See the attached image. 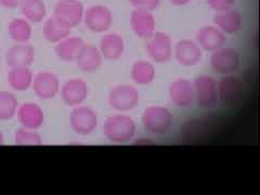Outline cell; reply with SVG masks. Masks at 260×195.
Wrapping results in <instances>:
<instances>
[{"mask_svg":"<svg viewBox=\"0 0 260 195\" xmlns=\"http://www.w3.org/2000/svg\"><path fill=\"white\" fill-rule=\"evenodd\" d=\"M19 109L15 95L9 91H0V120L11 119Z\"/></svg>","mask_w":260,"mask_h":195,"instance_id":"83f0119b","label":"cell"},{"mask_svg":"<svg viewBox=\"0 0 260 195\" xmlns=\"http://www.w3.org/2000/svg\"><path fill=\"white\" fill-rule=\"evenodd\" d=\"M84 6L78 0H61L54 8V18L62 25L72 29L84 19Z\"/></svg>","mask_w":260,"mask_h":195,"instance_id":"8992f818","label":"cell"},{"mask_svg":"<svg viewBox=\"0 0 260 195\" xmlns=\"http://www.w3.org/2000/svg\"><path fill=\"white\" fill-rule=\"evenodd\" d=\"M8 84L16 91H24L32 85V73L28 68H14L8 73Z\"/></svg>","mask_w":260,"mask_h":195,"instance_id":"603a6c76","label":"cell"},{"mask_svg":"<svg viewBox=\"0 0 260 195\" xmlns=\"http://www.w3.org/2000/svg\"><path fill=\"white\" fill-rule=\"evenodd\" d=\"M85 45L80 37L68 36L55 46V53L64 62H74L79 50Z\"/></svg>","mask_w":260,"mask_h":195,"instance_id":"7402d4cb","label":"cell"},{"mask_svg":"<svg viewBox=\"0 0 260 195\" xmlns=\"http://www.w3.org/2000/svg\"><path fill=\"white\" fill-rule=\"evenodd\" d=\"M34 49L26 44H18L11 47L6 54V61L10 69L29 68L34 61Z\"/></svg>","mask_w":260,"mask_h":195,"instance_id":"d6986e66","label":"cell"},{"mask_svg":"<svg viewBox=\"0 0 260 195\" xmlns=\"http://www.w3.org/2000/svg\"><path fill=\"white\" fill-rule=\"evenodd\" d=\"M140 95L138 89L132 85L114 87L109 93V103L118 112H128L137 107Z\"/></svg>","mask_w":260,"mask_h":195,"instance_id":"52a82bcc","label":"cell"},{"mask_svg":"<svg viewBox=\"0 0 260 195\" xmlns=\"http://www.w3.org/2000/svg\"><path fill=\"white\" fill-rule=\"evenodd\" d=\"M14 142L18 145L37 146V145H42L43 140H42V137H40L39 134H37L35 130L22 128L15 133Z\"/></svg>","mask_w":260,"mask_h":195,"instance_id":"f1b7e54d","label":"cell"},{"mask_svg":"<svg viewBox=\"0 0 260 195\" xmlns=\"http://www.w3.org/2000/svg\"><path fill=\"white\" fill-rule=\"evenodd\" d=\"M135 34L142 39H149L155 32L156 22L152 11L144 9H135L130 18Z\"/></svg>","mask_w":260,"mask_h":195,"instance_id":"2e32d148","label":"cell"},{"mask_svg":"<svg viewBox=\"0 0 260 195\" xmlns=\"http://www.w3.org/2000/svg\"><path fill=\"white\" fill-rule=\"evenodd\" d=\"M176 61L182 67H195L203 59V49L191 39H181L174 48Z\"/></svg>","mask_w":260,"mask_h":195,"instance_id":"30bf717a","label":"cell"},{"mask_svg":"<svg viewBox=\"0 0 260 195\" xmlns=\"http://www.w3.org/2000/svg\"><path fill=\"white\" fill-rule=\"evenodd\" d=\"M3 142H4V134L2 130H0V144H3Z\"/></svg>","mask_w":260,"mask_h":195,"instance_id":"e575fe53","label":"cell"},{"mask_svg":"<svg viewBox=\"0 0 260 195\" xmlns=\"http://www.w3.org/2000/svg\"><path fill=\"white\" fill-rule=\"evenodd\" d=\"M169 98L176 107L189 108L194 103L193 83L185 78H178L170 84Z\"/></svg>","mask_w":260,"mask_h":195,"instance_id":"4fadbf2b","label":"cell"},{"mask_svg":"<svg viewBox=\"0 0 260 195\" xmlns=\"http://www.w3.org/2000/svg\"><path fill=\"white\" fill-rule=\"evenodd\" d=\"M194 103L202 109L215 107L218 99V83L216 79L208 75H202L193 81Z\"/></svg>","mask_w":260,"mask_h":195,"instance_id":"3957f363","label":"cell"},{"mask_svg":"<svg viewBox=\"0 0 260 195\" xmlns=\"http://www.w3.org/2000/svg\"><path fill=\"white\" fill-rule=\"evenodd\" d=\"M88 96V85L83 79H70L62 86L61 98L69 107H78Z\"/></svg>","mask_w":260,"mask_h":195,"instance_id":"5bb4252c","label":"cell"},{"mask_svg":"<svg viewBox=\"0 0 260 195\" xmlns=\"http://www.w3.org/2000/svg\"><path fill=\"white\" fill-rule=\"evenodd\" d=\"M145 50L154 62L167 63L174 55L173 40L166 32L155 31L146 39Z\"/></svg>","mask_w":260,"mask_h":195,"instance_id":"277c9868","label":"cell"},{"mask_svg":"<svg viewBox=\"0 0 260 195\" xmlns=\"http://www.w3.org/2000/svg\"><path fill=\"white\" fill-rule=\"evenodd\" d=\"M215 26L224 34H234L242 27V15L235 9L223 12H217L214 18Z\"/></svg>","mask_w":260,"mask_h":195,"instance_id":"44dd1931","label":"cell"},{"mask_svg":"<svg viewBox=\"0 0 260 195\" xmlns=\"http://www.w3.org/2000/svg\"><path fill=\"white\" fill-rule=\"evenodd\" d=\"M207 5L217 12H223L233 9L235 0H206Z\"/></svg>","mask_w":260,"mask_h":195,"instance_id":"f546056e","label":"cell"},{"mask_svg":"<svg viewBox=\"0 0 260 195\" xmlns=\"http://www.w3.org/2000/svg\"><path fill=\"white\" fill-rule=\"evenodd\" d=\"M241 58L239 52L233 48L221 47L210 56V67L221 75H232L240 68Z\"/></svg>","mask_w":260,"mask_h":195,"instance_id":"5b68a950","label":"cell"},{"mask_svg":"<svg viewBox=\"0 0 260 195\" xmlns=\"http://www.w3.org/2000/svg\"><path fill=\"white\" fill-rule=\"evenodd\" d=\"M32 90L40 99H52L60 91V80L50 72H42L32 79Z\"/></svg>","mask_w":260,"mask_h":195,"instance_id":"7c38bea8","label":"cell"},{"mask_svg":"<svg viewBox=\"0 0 260 195\" xmlns=\"http://www.w3.org/2000/svg\"><path fill=\"white\" fill-rule=\"evenodd\" d=\"M137 132L135 120L125 114H116L109 117L103 125V134L113 143L124 144L133 140Z\"/></svg>","mask_w":260,"mask_h":195,"instance_id":"6da1fadb","label":"cell"},{"mask_svg":"<svg viewBox=\"0 0 260 195\" xmlns=\"http://www.w3.org/2000/svg\"><path fill=\"white\" fill-rule=\"evenodd\" d=\"M8 31L12 40L18 44H25L31 37V26L26 19H14L9 25Z\"/></svg>","mask_w":260,"mask_h":195,"instance_id":"484cf974","label":"cell"},{"mask_svg":"<svg viewBox=\"0 0 260 195\" xmlns=\"http://www.w3.org/2000/svg\"><path fill=\"white\" fill-rule=\"evenodd\" d=\"M191 0H169V3L174 6H184L189 4Z\"/></svg>","mask_w":260,"mask_h":195,"instance_id":"d6a6232c","label":"cell"},{"mask_svg":"<svg viewBox=\"0 0 260 195\" xmlns=\"http://www.w3.org/2000/svg\"><path fill=\"white\" fill-rule=\"evenodd\" d=\"M156 76L154 65L149 61H137L132 68V78L137 85L146 86L152 84Z\"/></svg>","mask_w":260,"mask_h":195,"instance_id":"cb8c5ba5","label":"cell"},{"mask_svg":"<svg viewBox=\"0 0 260 195\" xmlns=\"http://www.w3.org/2000/svg\"><path fill=\"white\" fill-rule=\"evenodd\" d=\"M20 8L24 18L30 22H42L47 15V8L43 0H23Z\"/></svg>","mask_w":260,"mask_h":195,"instance_id":"d4e9b609","label":"cell"},{"mask_svg":"<svg viewBox=\"0 0 260 195\" xmlns=\"http://www.w3.org/2000/svg\"><path fill=\"white\" fill-rule=\"evenodd\" d=\"M96 113L87 107H75L70 116V124L73 132L79 136H88L92 134L98 126Z\"/></svg>","mask_w":260,"mask_h":195,"instance_id":"ba28073f","label":"cell"},{"mask_svg":"<svg viewBox=\"0 0 260 195\" xmlns=\"http://www.w3.org/2000/svg\"><path fill=\"white\" fill-rule=\"evenodd\" d=\"M23 0H0V4L8 9H14L16 7H20Z\"/></svg>","mask_w":260,"mask_h":195,"instance_id":"1f68e13d","label":"cell"},{"mask_svg":"<svg viewBox=\"0 0 260 195\" xmlns=\"http://www.w3.org/2000/svg\"><path fill=\"white\" fill-rule=\"evenodd\" d=\"M244 95L243 81L233 75H225L218 83V99L226 105L238 104Z\"/></svg>","mask_w":260,"mask_h":195,"instance_id":"8fae6325","label":"cell"},{"mask_svg":"<svg viewBox=\"0 0 260 195\" xmlns=\"http://www.w3.org/2000/svg\"><path fill=\"white\" fill-rule=\"evenodd\" d=\"M16 114L23 128L36 130L44 124V111L36 103L28 102L20 105Z\"/></svg>","mask_w":260,"mask_h":195,"instance_id":"e0dca14e","label":"cell"},{"mask_svg":"<svg viewBox=\"0 0 260 195\" xmlns=\"http://www.w3.org/2000/svg\"><path fill=\"white\" fill-rule=\"evenodd\" d=\"M129 3L135 9H144L153 11L159 6L160 0H129Z\"/></svg>","mask_w":260,"mask_h":195,"instance_id":"4dcf8cb0","label":"cell"},{"mask_svg":"<svg viewBox=\"0 0 260 195\" xmlns=\"http://www.w3.org/2000/svg\"><path fill=\"white\" fill-rule=\"evenodd\" d=\"M141 121L146 132L161 136L172 129L174 125V115L165 107L153 105L143 111Z\"/></svg>","mask_w":260,"mask_h":195,"instance_id":"7a4b0ae2","label":"cell"},{"mask_svg":"<svg viewBox=\"0 0 260 195\" xmlns=\"http://www.w3.org/2000/svg\"><path fill=\"white\" fill-rule=\"evenodd\" d=\"M99 50L104 59L116 61L124 54L125 42L116 32H111L101 38Z\"/></svg>","mask_w":260,"mask_h":195,"instance_id":"ffe728a7","label":"cell"},{"mask_svg":"<svg viewBox=\"0 0 260 195\" xmlns=\"http://www.w3.org/2000/svg\"><path fill=\"white\" fill-rule=\"evenodd\" d=\"M74 62L81 72L91 74V73L99 71L102 67L103 56L99 50V48L92 45L85 44L81 47Z\"/></svg>","mask_w":260,"mask_h":195,"instance_id":"9a60e30c","label":"cell"},{"mask_svg":"<svg viewBox=\"0 0 260 195\" xmlns=\"http://www.w3.org/2000/svg\"><path fill=\"white\" fill-rule=\"evenodd\" d=\"M43 32L48 42L58 44L62 39H64L65 37H68L70 35L71 29L62 25V24L56 20L54 16H52V18L46 21L43 28Z\"/></svg>","mask_w":260,"mask_h":195,"instance_id":"4316f807","label":"cell"},{"mask_svg":"<svg viewBox=\"0 0 260 195\" xmlns=\"http://www.w3.org/2000/svg\"><path fill=\"white\" fill-rule=\"evenodd\" d=\"M225 35L217 26L208 25L197 32V43L204 50L214 52L225 44Z\"/></svg>","mask_w":260,"mask_h":195,"instance_id":"ac0fdd59","label":"cell"},{"mask_svg":"<svg viewBox=\"0 0 260 195\" xmlns=\"http://www.w3.org/2000/svg\"><path fill=\"white\" fill-rule=\"evenodd\" d=\"M86 27L93 32L107 31L113 22V14L108 7L92 6L85 11L83 19Z\"/></svg>","mask_w":260,"mask_h":195,"instance_id":"9c48e42d","label":"cell"},{"mask_svg":"<svg viewBox=\"0 0 260 195\" xmlns=\"http://www.w3.org/2000/svg\"><path fill=\"white\" fill-rule=\"evenodd\" d=\"M136 143H137V144H139V145H141V144H145V145H146V144H152L153 142H152V141H150L149 139L146 140L145 138H141V139L138 140Z\"/></svg>","mask_w":260,"mask_h":195,"instance_id":"836d02e7","label":"cell"}]
</instances>
